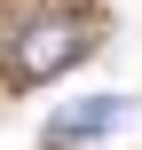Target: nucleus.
I'll return each mask as SVG.
<instances>
[{"label": "nucleus", "instance_id": "obj_1", "mask_svg": "<svg viewBox=\"0 0 142 150\" xmlns=\"http://www.w3.org/2000/svg\"><path fill=\"white\" fill-rule=\"evenodd\" d=\"M87 47H95L87 16H32V24L8 40V79H16V87H40V79L71 71Z\"/></svg>", "mask_w": 142, "mask_h": 150}, {"label": "nucleus", "instance_id": "obj_2", "mask_svg": "<svg viewBox=\"0 0 142 150\" xmlns=\"http://www.w3.org/2000/svg\"><path fill=\"white\" fill-rule=\"evenodd\" d=\"M111 127H126V95H87V103H71L47 127V150H79V142H95V134H111Z\"/></svg>", "mask_w": 142, "mask_h": 150}]
</instances>
